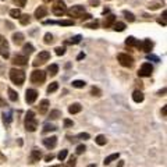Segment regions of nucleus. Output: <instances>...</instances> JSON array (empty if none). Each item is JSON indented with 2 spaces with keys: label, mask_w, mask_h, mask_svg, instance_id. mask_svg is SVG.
I'll return each mask as SVG.
<instances>
[{
  "label": "nucleus",
  "mask_w": 167,
  "mask_h": 167,
  "mask_svg": "<svg viewBox=\"0 0 167 167\" xmlns=\"http://www.w3.org/2000/svg\"><path fill=\"white\" fill-rule=\"evenodd\" d=\"M18 20H20L21 25H26V24L31 22V16H28V14H21V17Z\"/></svg>",
  "instance_id": "obj_26"
},
{
  "label": "nucleus",
  "mask_w": 167,
  "mask_h": 167,
  "mask_svg": "<svg viewBox=\"0 0 167 167\" xmlns=\"http://www.w3.org/2000/svg\"><path fill=\"white\" fill-rule=\"evenodd\" d=\"M47 73H49L52 77H55L56 74L59 73V65H57V64H52V65H49V67H47Z\"/></svg>",
  "instance_id": "obj_24"
},
{
  "label": "nucleus",
  "mask_w": 167,
  "mask_h": 167,
  "mask_svg": "<svg viewBox=\"0 0 167 167\" xmlns=\"http://www.w3.org/2000/svg\"><path fill=\"white\" fill-rule=\"evenodd\" d=\"M13 63L16 65H25L28 63V57L25 55H17L16 57L13 59Z\"/></svg>",
  "instance_id": "obj_15"
},
{
  "label": "nucleus",
  "mask_w": 167,
  "mask_h": 167,
  "mask_svg": "<svg viewBox=\"0 0 167 167\" xmlns=\"http://www.w3.org/2000/svg\"><path fill=\"white\" fill-rule=\"evenodd\" d=\"M85 150H86L85 145H78V146H77V149H75V153L77 155H82Z\"/></svg>",
  "instance_id": "obj_42"
},
{
  "label": "nucleus",
  "mask_w": 167,
  "mask_h": 167,
  "mask_svg": "<svg viewBox=\"0 0 167 167\" xmlns=\"http://www.w3.org/2000/svg\"><path fill=\"white\" fill-rule=\"evenodd\" d=\"M144 99H145V96H144V93H142V91H134V93H132V100L135 103H141V102H144Z\"/></svg>",
  "instance_id": "obj_17"
},
{
  "label": "nucleus",
  "mask_w": 167,
  "mask_h": 167,
  "mask_svg": "<svg viewBox=\"0 0 167 167\" xmlns=\"http://www.w3.org/2000/svg\"><path fill=\"white\" fill-rule=\"evenodd\" d=\"M98 26H99V21H92V22H88L85 24V28H91V29H96Z\"/></svg>",
  "instance_id": "obj_37"
},
{
  "label": "nucleus",
  "mask_w": 167,
  "mask_h": 167,
  "mask_svg": "<svg viewBox=\"0 0 167 167\" xmlns=\"http://www.w3.org/2000/svg\"><path fill=\"white\" fill-rule=\"evenodd\" d=\"M0 159H4V156H3V155H2V153H0Z\"/></svg>",
  "instance_id": "obj_59"
},
{
  "label": "nucleus",
  "mask_w": 167,
  "mask_h": 167,
  "mask_svg": "<svg viewBox=\"0 0 167 167\" xmlns=\"http://www.w3.org/2000/svg\"><path fill=\"white\" fill-rule=\"evenodd\" d=\"M55 52H56V55L57 56H63L65 53V47H56Z\"/></svg>",
  "instance_id": "obj_44"
},
{
  "label": "nucleus",
  "mask_w": 167,
  "mask_h": 167,
  "mask_svg": "<svg viewBox=\"0 0 167 167\" xmlns=\"http://www.w3.org/2000/svg\"><path fill=\"white\" fill-rule=\"evenodd\" d=\"M152 71H153V67H152L150 63H144L138 71V75L139 77H150Z\"/></svg>",
  "instance_id": "obj_9"
},
{
  "label": "nucleus",
  "mask_w": 167,
  "mask_h": 167,
  "mask_svg": "<svg viewBox=\"0 0 167 167\" xmlns=\"http://www.w3.org/2000/svg\"><path fill=\"white\" fill-rule=\"evenodd\" d=\"M38 98V91L35 89H26L25 92V102L26 103H34Z\"/></svg>",
  "instance_id": "obj_10"
},
{
  "label": "nucleus",
  "mask_w": 167,
  "mask_h": 167,
  "mask_svg": "<svg viewBox=\"0 0 167 167\" xmlns=\"http://www.w3.org/2000/svg\"><path fill=\"white\" fill-rule=\"evenodd\" d=\"M59 89V84L57 82H52L49 86H47V93H53Z\"/></svg>",
  "instance_id": "obj_34"
},
{
  "label": "nucleus",
  "mask_w": 167,
  "mask_h": 167,
  "mask_svg": "<svg viewBox=\"0 0 167 167\" xmlns=\"http://www.w3.org/2000/svg\"><path fill=\"white\" fill-rule=\"evenodd\" d=\"M67 155H68V150H67V149H63V150L60 152V153L57 155L59 160H60V162H63V160H64L65 157H67Z\"/></svg>",
  "instance_id": "obj_40"
},
{
  "label": "nucleus",
  "mask_w": 167,
  "mask_h": 167,
  "mask_svg": "<svg viewBox=\"0 0 167 167\" xmlns=\"http://www.w3.org/2000/svg\"><path fill=\"white\" fill-rule=\"evenodd\" d=\"M3 106H6V102L2 99V96H0V107H3Z\"/></svg>",
  "instance_id": "obj_55"
},
{
  "label": "nucleus",
  "mask_w": 167,
  "mask_h": 167,
  "mask_svg": "<svg viewBox=\"0 0 167 167\" xmlns=\"http://www.w3.org/2000/svg\"><path fill=\"white\" fill-rule=\"evenodd\" d=\"M163 6H165V0H153V2L149 3L148 8H149V10H152V11H155V10H159V8H162Z\"/></svg>",
  "instance_id": "obj_14"
},
{
  "label": "nucleus",
  "mask_w": 167,
  "mask_h": 167,
  "mask_svg": "<svg viewBox=\"0 0 167 167\" xmlns=\"http://www.w3.org/2000/svg\"><path fill=\"white\" fill-rule=\"evenodd\" d=\"M0 55H2L3 59H7L10 56V52H8V42L4 36L0 35Z\"/></svg>",
  "instance_id": "obj_8"
},
{
  "label": "nucleus",
  "mask_w": 167,
  "mask_h": 167,
  "mask_svg": "<svg viewBox=\"0 0 167 167\" xmlns=\"http://www.w3.org/2000/svg\"><path fill=\"white\" fill-rule=\"evenodd\" d=\"M85 85H86V82L82 81V79H75V81H73V86H74V88L81 89V88H84Z\"/></svg>",
  "instance_id": "obj_33"
},
{
  "label": "nucleus",
  "mask_w": 167,
  "mask_h": 167,
  "mask_svg": "<svg viewBox=\"0 0 167 167\" xmlns=\"http://www.w3.org/2000/svg\"><path fill=\"white\" fill-rule=\"evenodd\" d=\"M45 3H50V2H55V0H43Z\"/></svg>",
  "instance_id": "obj_56"
},
{
  "label": "nucleus",
  "mask_w": 167,
  "mask_h": 167,
  "mask_svg": "<svg viewBox=\"0 0 167 167\" xmlns=\"http://www.w3.org/2000/svg\"><path fill=\"white\" fill-rule=\"evenodd\" d=\"M91 92H92V95H93V96H100V89L99 88H95V86H92Z\"/></svg>",
  "instance_id": "obj_45"
},
{
  "label": "nucleus",
  "mask_w": 167,
  "mask_h": 167,
  "mask_svg": "<svg viewBox=\"0 0 167 167\" xmlns=\"http://www.w3.org/2000/svg\"><path fill=\"white\" fill-rule=\"evenodd\" d=\"M47 13H49V10H47L46 6H39V7L35 10V17H36L38 20H41V18H43V17H46Z\"/></svg>",
  "instance_id": "obj_12"
},
{
  "label": "nucleus",
  "mask_w": 167,
  "mask_h": 167,
  "mask_svg": "<svg viewBox=\"0 0 167 167\" xmlns=\"http://www.w3.org/2000/svg\"><path fill=\"white\" fill-rule=\"evenodd\" d=\"M74 123H73V120H70V118H64V127L65 128H68V127H73Z\"/></svg>",
  "instance_id": "obj_46"
},
{
  "label": "nucleus",
  "mask_w": 167,
  "mask_h": 167,
  "mask_svg": "<svg viewBox=\"0 0 167 167\" xmlns=\"http://www.w3.org/2000/svg\"><path fill=\"white\" fill-rule=\"evenodd\" d=\"M148 60H153V61H160V59L157 57V56H155V55H150V53H148Z\"/></svg>",
  "instance_id": "obj_48"
},
{
  "label": "nucleus",
  "mask_w": 167,
  "mask_h": 167,
  "mask_svg": "<svg viewBox=\"0 0 167 167\" xmlns=\"http://www.w3.org/2000/svg\"><path fill=\"white\" fill-rule=\"evenodd\" d=\"M10 17H13V18H20L21 10L20 8H13V10H10Z\"/></svg>",
  "instance_id": "obj_35"
},
{
  "label": "nucleus",
  "mask_w": 167,
  "mask_h": 167,
  "mask_svg": "<svg viewBox=\"0 0 167 167\" xmlns=\"http://www.w3.org/2000/svg\"><path fill=\"white\" fill-rule=\"evenodd\" d=\"M13 42L16 45H21L24 42V34H21V32H16V34H13Z\"/></svg>",
  "instance_id": "obj_22"
},
{
  "label": "nucleus",
  "mask_w": 167,
  "mask_h": 167,
  "mask_svg": "<svg viewBox=\"0 0 167 167\" xmlns=\"http://www.w3.org/2000/svg\"><path fill=\"white\" fill-rule=\"evenodd\" d=\"M3 120H4V123H10L11 121V112H7V113H3Z\"/></svg>",
  "instance_id": "obj_41"
},
{
  "label": "nucleus",
  "mask_w": 167,
  "mask_h": 167,
  "mask_svg": "<svg viewBox=\"0 0 167 167\" xmlns=\"http://www.w3.org/2000/svg\"><path fill=\"white\" fill-rule=\"evenodd\" d=\"M49 59H50V53L49 52H46V50H43V52H39V55L35 57V60H34V65L35 67H38V65H41V64H45L46 61H49Z\"/></svg>",
  "instance_id": "obj_7"
},
{
  "label": "nucleus",
  "mask_w": 167,
  "mask_h": 167,
  "mask_svg": "<svg viewBox=\"0 0 167 167\" xmlns=\"http://www.w3.org/2000/svg\"><path fill=\"white\" fill-rule=\"evenodd\" d=\"M43 42H45L46 45H50V43L53 42V35H52V34H49V32H47V34H45Z\"/></svg>",
  "instance_id": "obj_38"
},
{
  "label": "nucleus",
  "mask_w": 167,
  "mask_h": 167,
  "mask_svg": "<svg viewBox=\"0 0 167 167\" xmlns=\"http://www.w3.org/2000/svg\"><path fill=\"white\" fill-rule=\"evenodd\" d=\"M81 39H82L81 35H75V36H73L70 41H68V43H71V45H78L79 42H81Z\"/></svg>",
  "instance_id": "obj_36"
},
{
  "label": "nucleus",
  "mask_w": 167,
  "mask_h": 167,
  "mask_svg": "<svg viewBox=\"0 0 167 167\" xmlns=\"http://www.w3.org/2000/svg\"><path fill=\"white\" fill-rule=\"evenodd\" d=\"M117 60L123 67H132L134 65V59L131 56H128L127 53H120L117 56Z\"/></svg>",
  "instance_id": "obj_6"
},
{
  "label": "nucleus",
  "mask_w": 167,
  "mask_h": 167,
  "mask_svg": "<svg viewBox=\"0 0 167 167\" xmlns=\"http://www.w3.org/2000/svg\"><path fill=\"white\" fill-rule=\"evenodd\" d=\"M10 79L17 85H22L25 81V73L22 70H17V68H11L10 70Z\"/></svg>",
  "instance_id": "obj_2"
},
{
  "label": "nucleus",
  "mask_w": 167,
  "mask_h": 167,
  "mask_svg": "<svg viewBox=\"0 0 167 167\" xmlns=\"http://www.w3.org/2000/svg\"><path fill=\"white\" fill-rule=\"evenodd\" d=\"M45 79H46V73L42 70H35L32 71L31 74V81L34 84H36V85H41V84L45 82Z\"/></svg>",
  "instance_id": "obj_5"
},
{
  "label": "nucleus",
  "mask_w": 167,
  "mask_h": 167,
  "mask_svg": "<svg viewBox=\"0 0 167 167\" xmlns=\"http://www.w3.org/2000/svg\"><path fill=\"white\" fill-rule=\"evenodd\" d=\"M52 11H53V14H55V16L61 17L63 14H65V11H67V6H65V3L63 2V0H57V2L53 4Z\"/></svg>",
  "instance_id": "obj_4"
},
{
  "label": "nucleus",
  "mask_w": 167,
  "mask_h": 167,
  "mask_svg": "<svg viewBox=\"0 0 167 167\" xmlns=\"http://www.w3.org/2000/svg\"><path fill=\"white\" fill-rule=\"evenodd\" d=\"M113 29L116 32H123L125 29V24L124 22H114L113 24Z\"/></svg>",
  "instance_id": "obj_28"
},
{
  "label": "nucleus",
  "mask_w": 167,
  "mask_h": 167,
  "mask_svg": "<svg viewBox=\"0 0 167 167\" xmlns=\"http://www.w3.org/2000/svg\"><path fill=\"white\" fill-rule=\"evenodd\" d=\"M65 13H67V16L71 17V18H79V17L85 13V6H81V4L73 6V7L68 8Z\"/></svg>",
  "instance_id": "obj_3"
},
{
  "label": "nucleus",
  "mask_w": 167,
  "mask_h": 167,
  "mask_svg": "<svg viewBox=\"0 0 167 167\" xmlns=\"http://www.w3.org/2000/svg\"><path fill=\"white\" fill-rule=\"evenodd\" d=\"M136 43H138V41L134 36H128L127 39H125V45H127V46H136Z\"/></svg>",
  "instance_id": "obj_32"
},
{
  "label": "nucleus",
  "mask_w": 167,
  "mask_h": 167,
  "mask_svg": "<svg viewBox=\"0 0 167 167\" xmlns=\"http://www.w3.org/2000/svg\"><path fill=\"white\" fill-rule=\"evenodd\" d=\"M55 130H56V127H55V125H52V124H46L43 127V132L45 134L49 132V131H55Z\"/></svg>",
  "instance_id": "obj_43"
},
{
  "label": "nucleus",
  "mask_w": 167,
  "mask_h": 167,
  "mask_svg": "<svg viewBox=\"0 0 167 167\" xmlns=\"http://www.w3.org/2000/svg\"><path fill=\"white\" fill-rule=\"evenodd\" d=\"M165 93H166V88H163L162 91L157 92V95H160V96H165Z\"/></svg>",
  "instance_id": "obj_53"
},
{
  "label": "nucleus",
  "mask_w": 167,
  "mask_h": 167,
  "mask_svg": "<svg viewBox=\"0 0 167 167\" xmlns=\"http://www.w3.org/2000/svg\"><path fill=\"white\" fill-rule=\"evenodd\" d=\"M36 128H38V121L35 118L34 112L29 110L25 114V130L29 131V132H34V131H36Z\"/></svg>",
  "instance_id": "obj_1"
},
{
  "label": "nucleus",
  "mask_w": 167,
  "mask_h": 167,
  "mask_svg": "<svg viewBox=\"0 0 167 167\" xmlns=\"http://www.w3.org/2000/svg\"><path fill=\"white\" fill-rule=\"evenodd\" d=\"M49 104L50 103H49V100H47V99H43L39 103V113H41V114H45V113L47 112V109H49Z\"/></svg>",
  "instance_id": "obj_21"
},
{
  "label": "nucleus",
  "mask_w": 167,
  "mask_h": 167,
  "mask_svg": "<svg viewBox=\"0 0 167 167\" xmlns=\"http://www.w3.org/2000/svg\"><path fill=\"white\" fill-rule=\"evenodd\" d=\"M118 157H120V155L118 153H112V155H109L107 157H104V160H103V165L104 166H107V165H110L112 162H114V160H117Z\"/></svg>",
  "instance_id": "obj_19"
},
{
  "label": "nucleus",
  "mask_w": 167,
  "mask_h": 167,
  "mask_svg": "<svg viewBox=\"0 0 167 167\" xmlns=\"http://www.w3.org/2000/svg\"><path fill=\"white\" fill-rule=\"evenodd\" d=\"M42 157V152L39 150V149H32L31 152V162L35 163V162H39Z\"/></svg>",
  "instance_id": "obj_18"
},
{
  "label": "nucleus",
  "mask_w": 167,
  "mask_h": 167,
  "mask_svg": "<svg viewBox=\"0 0 167 167\" xmlns=\"http://www.w3.org/2000/svg\"><path fill=\"white\" fill-rule=\"evenodd\" d=\"M55 24L63 25V26H71V25H74V21L73 20H61V21H55Z\"/></svg>",
  "instance_id": "obj_29"
},
{
  "label": "nucleus",
  "mask_w": 167,
  "mask_h": 167,
  "mask_svg": "<svg viewBox=\"0 0 167 167\" xmlns=\"http://www.w3.org/2000/svg\"><path fill=\"white\" fill-rule=\"evenodd\" d=\"M17 6H20V7H24V6L26 4V0H16Z\"/></svg>",
  "instance_id": "obj_49"
},
{
  "label": "nucleus",
  "mask_w": 167,
  "mask_h": 167,
  "mask_svg": "<svg viewBox=\"0 0 167 167\" xmlns=\"http://www.w3.org/2000/svg\"><path fill=\"white\" fill-rule=\"evenodd\" d=\"M78 136L79 139H89V134L88 132H81V134H78Z\"/></svg>",
  "instance_id": "obj_47"
},
{
  "label": "nucleus",
  "mask_w": 167,
  "mask_h": 167,
  "mask_svg": "<svg viewBox=\"0 0 167 167\" xmlns=\"http://www.w3.org/2000/svg\"><path fill=\"white\" fill-rule=\"evenodd\" d=\"M99 0H89V4L93 6V7H96V6H99Z\"/></svg>",
  "instance_id": "obj_50"
},
{
  "label": "nucleus",
  "mask_w": 167,
  "mask_h": 167,
  "mask_svg": "<svg viewBox=\"0 0 167 167\" xmlns=\"http://www.w3.org/2000/svg\"><path fill=\"white\" fill-rule=\"evenodd\" d=\"M82 110V106L79 103H73L70 107H68V112H70V114H77V113H79Z\"/></svg>",
  "instance_id": "obj_20"
},
{
  "label": "nucleus",
  "mask_w": 167,
  "mask_h": 167,
  "mask_svg": "<svg viewBox=\"0 0 167 167\" xmlns=\"http://www.w3.org/2000/svg\"><path fill=\"white\" fill-rule=\"evenodd\" d=\"M50 167H61L60 165H55V166H50Z\"/></svg>",
  "instance_id": "obj_57"
},
{
  "label": "nucleus",
  "mask_w": 167,
  "mask_h": 167,
  "mask_svg": "<svg viewBox=\"0 0 167 167\" xmlns=\"http://www.w3.org/2000/svg\"><path fill=\"white\" fill-rule=\"evenodd\" d=\"M114 22H116V16L109 14L107 17H104L103 26H104V28H110V26H113V24H114Z\"/></svg>",
  "instance_id": "obj_16"
},
{
  "label": "nucleus",
  "mask_w": 167,
  "mask_h": 167,
  "mask_svg": "<svg viewBox=\"0 0 167 167\" xmlns=\"http://www.w3.org/2000/svg\"><path fill=\"white\" fill-rule=\"evenodd\" d=\"M136 46L141 47V49L144 50V52H146V53H150L152 47H153V42H152L150 39H145L142 43H136Z\"/></svg>",
  "instance_id": "obj_11"
},
{
  "label": "nucleus",
  "mask_w": 167,
  "mask_h": 167,
  "mask_svg": "<svg viewBox=\"0 0 167 167\" xmlns=\"http://www.w3.org/2000/svg\"><path fill=\"white\" fill-rule=\"evenodd\" d=\"M162 113H163V117H166V114H167V106H163Z\"/></svg>",
  "instance_id": "obj_54"
},
{
  "label": "nucleus",
  "mask_w": 167,
  "mask_h": 167,
  "mask_svg": "<svg viewBox=\"0 0 167 167\" xmlns=\"http://www.w3.org/2000/svg\"><path fill=\"white\" fill-rule=\"evenodd\" d=\"M8 99H10L11 102H17V100H18V93L11 88H8Z\"/></svg>",
  "instance_id": "obj_23"
},
{
  "label": "nucleus",
  "mask_w": 167,
  "mask_h": 167,
  "mask_svg": "<svg viewBox=\"0 0 167 167\" xmlns=\"http://www.w3.org/2000/svg\"><path fill=\"white\" fill-rule=\"evenodd\" d=\"M95 142H96V144L99 145V146H103V145L107 144V139H106V136L100 134V135H98L96 138H95Z\"/></svg>",
  "instance_id": "obj_25"
},
{
  "label": "nucleus",
  "mask_w": 167,
  "mask_h": 167,
  "mask_svg": "<svg viewBox=\"0 0 167 167\" xmlns=\"http://www.w3.org/2000/svg\"><path fill=\"white\" fill-rule=\"evenodd\" d=\"M22 50H24V53H25V56H26V55H31V53H34L35 47L32 46L31 43H25V45L22 46Z\"/></svg>",
  "instance_id": "obj_27"
},
{
  "label": "nucleus",
  "mask_w": 167,
  "mask_h": 167,
  "mask_svg": "<svg viewBox=\"0 0 167 167\" xmlns=\"http://www.w3.org/2000/svg\"><path fill=\"white\" fill-rule=\"evenodd\" d=\"M43 145L46 146L47 149H53L57 145V138H56V136H47V138L43 139Z\"/></svg>",
  "instance_id": "obj_13"
},
{
  "label": "nucleus",
  "mask_w": 167,
  "mask_h": 167,
  "mask_svg": "<svg viewBox=\"0 0 167 167\" xmlns=\"http://www.w3.org/2000/svg\"><path fill=\"white\" fill-rule=\"evenodd\" d=\"M49 117L52 118V120H57V118L61 117V112H60V110H52Z\"/></svg>",
  "instance_id": "obj_31"
},
{
  "label": "nucleus",
  "mask_w": 167,
  "mask_h": 167,
  "mask_svg": "<svg viewBox=\"0 0 167 167\" xmlns=\"http://www.w3.org/2000/svg\"><path fill=\"white\" fill-rule=\"evenodd\" d=\"M53 159H55V156H53L52 153L47 155V156H45V160H46V162H50V160H53Z\"/></svg>",
  "instance_id": "obj_51"
},
{
  "label": "nucleus",
  "mask_w": 167,
  "mask_h": 167,
  "mask_svg": "<svg viewBox=\"0 0 167 167\" xmlns=\"http://www.w3.org/2000/svg\"><path fill=\"white\" fill-rule=\"evenodd\" d=\"M123 14H124L125 20H127V21H128V22H134V21H135V16H134V14H132V13H130V11L124 10V11H123Z\"/></svg>",
  "instance_id": "obj_30"
},
{
  "label": "nucleus",
  "mask_w": 167,
  "mask_h": 167,
  "mask_svg": "<svg viewBox=\"0 0 167 167\" xmlns=\"http://www.w3.org/2000/svg\"><path fill=\"white\" fill-rule=\"evenodd\" d=\"M84 57H85V53H79V55L77 56V60H82Z\"/></svg>",
  "instance_id": "obj_52"
},
{
  "label": "nucleus",
  "mask_w": 167,
  "mask_h": 167,
  "mask_svg": "<svg viewBox=\"0 0 167 167\" xmlns=\"http://www.w3.org/2000/svg\"><path fill=\"white\" fill-rule=\"evenodd\" d=\"M86 167H96L95 165H89V166H86Z\"/></svg>",
  "instance_id": "obj_58"
},
{
  "label": "nucleus",
  "mask_w": 167,
  "mask_h": 167,
  "mask_svg": "<svg viewBox=\"0 0 167 167\" xmlns=\"http://www.w3.org/2000/svg\"><path fill=\"white\" fill-rule=\"evenodd\" d=\"M75 165H77L75 156H71L70 159H68V162H67V165H65V167H75Z\"/></svg>",
  "instance_id": "obj_39"
}]
</instances>
